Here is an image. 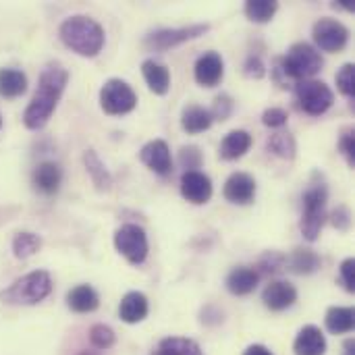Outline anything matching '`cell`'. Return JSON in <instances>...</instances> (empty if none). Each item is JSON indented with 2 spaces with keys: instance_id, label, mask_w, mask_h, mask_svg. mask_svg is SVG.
Here are the masks:
<instances>
[{
  "instance_id": "obj_1",
  "label": "cell",
  "mask_w": 355,
  "mask_h": 355,
  "mask_svg": "<svg viewBox=\"0 0 355 355\" xmlns=\"http://www.w3.org/2000/svg\"><path fill=\"white\" fill-rule=\"evenodd\" d=\"M67 83H69V71L60 62H50L42 69L33 98L23 112V125L27 129L40 131L48 125L64 94Z\"/></svg>"
},
{
  "instance_id": "obj_2",
  "label": "cell",
  "mask_w": 355,
  "mask_h": 355,
  "mask_svg": "<svg viewBox=\"0 0 355 355\" xmlns=\"http://www.w3.org/2000/svg\"><path fill=\"white\" fill-rule=\"evenodd\" d=\"M60 42L83 58H94L104 48V27L87 15H71L58 27Z\"/></svg>"
},
{
  "instance_id": "obj_3",
  "label": "cell",
  "mask_w": 355,
  "mask_h": 355,
  "mask_svg": "<svg viewBox=\"0 0 355 355\" xmlns=\"http://www.w3.org/2000/svg\"><path fill=\"white\" fill-rule=\"evenodd\" d=\"M322 64H324V60L312 44L295 42L285 52V56L275 60L272 75L281 87H287V81L297 83L304 79H314V75L322 71Z\"/></svg>"
},
{
  "instance_id": "obj_4",
  "label": "cell",
  "mask_w": 355,
  "mask_h": 355,
  "mask_svg": "<svg viewBox=\"0 0 355 355\" xmlns=\"http://www.w3.org/2000/svg\"><path fill=\"white\" fill-rule=\"evenodd\" d=\"M327 202H329V187L322 175L316 171L302 196V235L306 241L314 243L320 237V231L327 223Z\"/></svg>"
},
{
  "instance_id": "obj_5",
  "label": "cell",
  "mask_w": 355,
  "mask_h": 355,
  "mask_svg": "<svg viewBox=\"0 0 355 355\" xmlns=\"http://www.w3.org/2000/svg\"><path fill=\"white\" fill-rule=\"evenodd\" d=\"M52 293V277L48 270H33L12 281L0 291V304L6 306H35Z\"/></svg>"
},
{
  "instance_id": "obj_6",
  "label": "cell",
  "mask_w": 355,
  "mask_h": 355,
  "mask_svg": "<svg viewBox=\"0 0 355 355\" xmlns=\"http://www.w3.org/2000/svg\"><path fill=\"white\" fill-rule=\"evenodd\" d=\"M295 102L302 112L310 116H320L335 104V92L318 79H304L293 85Z\"/></svg>"
},
{
  "instance_id": "obj_7",
  "label": "cell",
  "mask_w": 355,
  "mask_h": 355,
  "mask_svg": "<svg viewBox=\"0 0 355 355\" xmlns=\"http://www.w3.org/2000/svg\"><path fill=\"white\" fill-rule=\"evenodd\" d=\"M98 98H100V108L110 116L129 114L137 106V94L133 92V87L127 81H123L119 77L104 81Z\"/></svg>"
},
{
  "instance_id": "obj_8",
  "label": "cell",
  "mask_w": 355,
  "mask_h": 355,
  "mask_svg": "<svg viewBox=\"0 0 355 355\" xmlns=\"http://www.w3.org/2000/svg\"><path fill=\"white\" fill-rule=\"evenodd\" d=\"M114 250L133 266H139L148 260L150 243L148 235L139 225H123L114 231Z\"/></svg>"
},
{
  "instance_id": "obj_9",
  "label": "cell",
  "mask_w": 355,
  "mask_h": 355,
  "mask_svg": "<svg viewBox=\"0 0 355 355\" xmlns=\"http://www.w3.org/2000/svg\"><path fill=\"white\" fill-rule=\"evenodd\" d=\"M208 29H210V23H193L187 27H162V29L150 31L146 35L144 44L154 52H166L185 42L202 37Z\"/></svg>"
},
{
  "instance_id": "obj_10",
  "label": "cell",
  "mask_w": 355,
  "mask_h": 355,
  "mask_svg": "<svg viewBox=\"0 0 355 355\" xmlns=\"http://www.w3.org/2000/svg\"><path fill=\"white\" fill-rule=\"evenodd\" d=\"M312 37H314V44H316V50H322V52H341L347 42H349V29L333 19V17H322L314 23L312 27Z\"/></svg>"
},
{
  "instance_id": "obj_11",
  "label": "cell",
  "mask_w": 355,
  "mask_h": 355,
  "mask_svg": "<svg viewBox=\"0 0 355 355\" xmlns=\"http://www.w3.org/2000/svg\"><path fill=\"white\" fill-rule=\"evenodd\" d=\"M181 196L183 200H187L193 206H202L208 204L212 198V181L206 173L202 171H185L181 175V183H179Z\"/></svg>"
},
{
  "instance_id": "obj_12",
  "label": "cell",
  "mask_w": 355,
  "mask_h": 355,
  "mask_svg": "<svg viewBox=\"0 0 355 355\" xmlns=\"http://www.w3.org/2000/svg\"><path fill=\"white\" fill-rule=\"evenodd\" d=\"M256 191H258L256 179L250 173H241V171L229 175V179L225 181V187H223L225 200L229 204H235V206L252 204L254 198H256Z\"/></svg>"
},
{
  "instance_id": "obj_13",
  "label": "cell",
  "mask_w": 355,
  "mask_h": 355,
  "mask_svg": "<svg viewBox=\"0 0 355 355\" xmlns=\"http://www.w3.org/2000/svg\"><path fill=\"white\" fill-rule=\"evenodd\" d=\"M139 160L141 164H146L152 173L166 177L173 171V156H171V148L164 139H152L148 141L141 150H139Z\"/></svg>"
},
{
  "instance_id": "obj_14",
  "label": "cell",
  "mask_w": 355,
  "mask_h": 355,
  "mask_svg": "<svg viewBox=\"0 0 355 355\" xmlns=\"http://www.w3.org/2000/svg\"><path fill=\"white\" fill-rule=\"evenodd\" d=\"M193 77L202 87H216L225 77V60L218 52H204L193 64Z\"/></svg>"
},
{
  "instance_id": "obj_15",
  "label": "cell",
  "mask_w": 355,
  "mask_h": 355,
  "mask_svg": "<svg viewBox=\"0 0 355 355\" xmlns=\"http://www.w3.org/2000/svg\"><path fill=\"white\" fill-rule=\"evenodd\" d=\"M297 302V289L289 281H270L262 291V304L270 312H285Z\"/></svg>"
},
{
  "instance_id": "obj_16",
  "label": "cell",
  "mask_w": 355,
  "mask_h": 355,
  "mask_svg": "<svg viewBox=\"0 0 355 355\" xmlns=\"http://www.w3.org/2000/svg\"><path fill=\"white\" fill-rule=\"evenodd\" d=\"M150 314V302L141 291H129L119 304V318L125 324H139Z\"/></svg>"
},
{
  "instance_id": "obj_17",
  "label": "cell",
  "mask_w": 355,
  "mask_h": 355,
  "mask_svg": "<svg viewBox=\"0 0 355 355\" xmlns=\"http://www.w3.org/2000/svg\"><path fill=\"white\" fill-rule=\"evenodd\" d=\"M31 183L42 196H54L62 185V171L56 162H42L33 168Z\"/></svg>"
},
{
  "instance_id": "obj_18",
  "label": "cell",
  "mask_w": 355,
  "mask_h": 355,
  "mask_svg": "<svg viewBox=\"0 0 355 355\" xmlns=\"http://www.w3.org/2000/svg\"><path fill=\"white\" fill-rule=\"evenodd\" d=\"M293 354L295 355H324L327 354V337L324 333L314 327V324H308L304 327L295 341H293Z\"/></svg>"
},
{
  "instance_id": "obj_19",
  "label": "cell",
  "mask_w": 355,
  "mask_h": 355,
  "mask_svg": "<svg viewBox=\"0 0 355 355\" xmlns=\"http://www.w3.org/2000/svg\"><path fill=\"white\" fill-rule=\"evenodd\" d=\"M252 148V135L250 131L245 129H233L229 131L223 141H220V148H218V154L223 160L231 162V160H239L243 158Z\"/></svg>"
},
{
  "instance_id": "obj_20",
  "label": "cell",
  "mask_w": 355,
  "mask_h": 355,
  "mask_svg": "<svg viewBox=\"0 0 355 355\" xmlns=\"http://www.w3.org/2000/svg\"><path fill=\"white\" fill-rule=\"evenodd\" d=\"M258 283H260V275L252 266H237V268H233L227 275V281H225L227 291L231 295H237V297L254 293Z\"/></svg>"
},
{
  "instance_id": "obj_21",
  "label": "cell",
  "mask_w": 355,
  "mask_h": 355,
  "mask_svg": "<svg viewBox=\"0 0 355 355\" xmlns=\"http://www.w3.org/2000/svg\"><path fill=\"white\" fill-rule=\"evenodd\" d=\"M141 75L152 94L166 96L171 92V71L164 64L156 62L154 58H148L141 62Z\"/></svg>"
},
{
  "instance_id": "obj_22",
  "label": "cell",
  "mask_w": 355,
  "mask_h": 355,
  "mask_svg": "<svg viewBox=\"0 0 355 355\" xmlns=\"http://www.w3.org/2000/svg\"><path fill=\"white\" fill-rule=\"evenodd\" d=\"M67 306L75 314H92L100 308V295L92 285H77L67 293Z\"/></svg>"
},
{
  "instance_id": "obj_23",
  "label": "cell",
  "mask_w": 355,
  "mask_h": 355,
  "mask_svg": "<svg viewBox=\"0 0 355 355\" xmlns=\"http://www.w3.org/2000/svg\"><path fill=\"white\" fill-rule=\"evenodd\" d=\"M83 166L92 179V183L96 185L98 191H110L112 187V175L108 171V166L104 164V160L98 156V152L94 148L83 152Z\"/></svg>"
},
{
  "instance_id": "obj_24",
  "label": "cell",
  "mask_w": 355,
  "mask_h": 355,
  "mask_svg": "<svg viewBox=\"0 0 355 355\" xmlns=\"http://www.w3.org/2000/svg\"><path fill=\"white\" fill-rule=\"evenodd\" d=\"M212 116H210V110L200 106V104H187L183 110H181V127L185 133L189 135H198V133H204L212 127Z\"/></svg>"
},
{
  "instance_id": "obj_25",
  "label": "cell",
  "mask_w": 355,
  "mask_h": 355,
  "mask_svg": "<svg viewBox=\"0 0 355 355\" xmlns=\"http://www.w3.org/2000/svg\"><path fill=\"white\" fill-rule=\"evenodd\" d=\"M320 256L314 250H306V248H297L287 256V268L295 275H314L316 270H320Z\"/></svg>"
},
{
  "instance_id": "obj_26",
  "label": "cell",
  "mask_w": 355,
  "mask_h": 355,
  "mask_svg": "<svg viewBox=\"0 0 355 355\" xmlns=\"http://www.w3.org/2000/svg\"><path fill=\"white\" fill-rule=\"evenodd\" d=\"M27 92V75L21 69H0V98H19Z\"/></svg>"
},
{
  "instance_id": "obj_27",
  "label": "cell",
  "mask_w": 355,
  "mask_h": 355,
  "mask_svg": "<svg viewBox=\"0 0 355 355\" xmlns=\"http://www.w3.org/2000/svg\"><path fill=\"white\" fill-rule=\"evenodd\" d=\"M324 324H327L329 333H333V335H347V333H352L355 324L354 308H345V306L329 308L327 316H324Z\"/></svg>"
},
{
  "instance_id": "obj_28",
  "label": "cell",
  "mask_w": 355,
  "mask_h": 355,
  "mask_svg": "<svg viewBox=\"0 0 355 355\" xmlns=\"http://www.w3.org/2000/svg\"><path fill=\"white\" fill-rule=\"evenodd\" d=\"M266 150L283 160H295L297 156V141L289 131H277L266 139Z\"/></svg>"
},
{
  "instance_id": "obj_29",
  "label": "cell",
  "mask_w": 355,
  "mask_h": 355,
  "mask_svg": "<svg viewBox=\"0 0 355 355\" xmlns=\"http://www.w3.org/2000/svg\"><path fill=\"white\" fill-rule=\"evenodd\" d=\"M152 355H204L202 347L187 337H166L158 343Z\"/></svg>"
},
{
  "instance_id": "obj_30",
  "label": "cell",
  "mask_w": 355,
  "mask_h": 355,
  "mask_svg": "<svg viewBox=\"0 0 355 355\" xmlns=\"http://www.w3.org/2000/svg\"><path fill=\"white\" fill-rule=\"evenodd\" d=\"M277 10H279V2L277 0H248L243 4L245 17L252 23H258V25L270 23L272 17L277 15Z\"/></svg>"
},
{
  "instance_id": "obj_31",
  "label": "cell",
  "mask_w": 355,
  "mask_h": 355,
  "mask_svg": "<svg viewBox=\"0 0 355 355\" xmlns=\"http://www.w3.org/2000/svg\"><path fill=\"white\" fill-rule=\"evenodd\" d=\"M42 248V237L31 231H21L12 237V256L17 260H27L35 256Z\"/></svg>"
},
{
  "instance_id": "obj_32",
  "label": "cell",
  "mask_w": 355,
  "mask_h": 355,
  "mask_svg": "<svg viewBox=\"0 0 355 355\" xmlns=\"http://www.w3.org/2000/svg\"><path fill=\"white\" fill-rule=\"evenodd\" d=\"M283 268H287V256L272 250V252H264L260 258H258V264L254 266V270L262 277V275H279Z\"/></svg>"
},
{
  "instance_id": "obj_33",
  "label": "cell",
  "mask_w": 355,
  "mask_h": 355,
  "mask_svg": "<svg viewBox=\"0 0 355 355\" xmlns=\"http://www.w3.org/2000/svg\"><path fill=\"white\" fill-rule=\"evenodd\" d=\"M89 343L96 349L106 352V349H110L116 343V335H114V331L108 324H94L89 329Z\"/></svg>"
},
{
  "instance_id": "obj_34",
  "label": "cell",
  "mask_w": 355,
  "mask_h": 355,
  "mask_svg": "<svg viewBox=\"0 0 355 355\" xmlns=\"http://www.w3.org/2000/svg\"><path fill=\"white\" fill-rule=\"evenodd\" d=\"M335 81H337V89H339L347 100H354L355 98V64L354 62H345V64L337 71Z\"/></svg>"
},
{
  "instance_id": "obj_35",
  "label": "cell",
  "mask_w": 355,
  "mask_h": 355,
  "mask_svg": "<svg viewBox=\"0 0 355 355\" xmlns=\"http://www.w3.org/2000/svg\"><path fill=\"white\" fill-rule=\"evenodd\" d=\"M233 110H235V100L229 94H220V96L214 98L210 116H212V121H220L223 123V121H229Z\"/></svg>"
},
{
  "instance_id": "obj_36",
  "label": "cell",
  "mask_w": 355,
  "mask_h": 355,
  "mask_svg": "<svg viewBox=\"0 0 355 355\" xmlns=\"http://www.w3.org/2000/svg\"><path fill=\"white\" fill-rule=\"evenodd\" d=\"M339 152L347 160V164L355 166V131L354 127H345L339 135Z\"/></svg>"
},
{
  "instance_id": "obj_37",
  "label": "cell",
  "mask_w": 355,
  "mask_h": 355,
  "mask_svg": "<svg viewBox=\"0 0 355 355\" xmlns=\"http://www.w3.org/2000/svg\"><path fill=\"white\" fill-rule=\"evenodd\" d=\"M202 152L198 146H183L179 152V162L185 171H198L202 166Z\"/></svg>"
},
{
  "instance_id": "obj_38",
  "label": "cell",
  "mask_w": 355,
  "mask_h": 355,
  "mask_svg": "<svg viewBox=\"0 0 355 355\" xmlns=\"http://www.w3.org/2000/svg\"><path fill=\"white\" fill-rule=\"evenodd\" d=\"M287 121H289V114L283 108H277L275 106V108H266L262 112V125H266L270 129H281V127L287 125Z\"/></svg>"
},
{
  "instance_id": "obj_39",
  "label": "cell",
  "mask_w": 355,
  "mask_h": 355,
  "mask_svg": "<svg viewBox=\"0 0 355 355\" xmlns=\"http://www.w3.org/2000/svg\"><path fill=\"white\" fill-rule=\"evenodd\" d=\"M339 281L343 285V289L347 293L355 291V260L354 258H345L339 266Z\"/></svg>"
},
{
  "instance_id": "obj_40",
  "label": "cell",
  "mask_w": 355,
  "mask_h": 355,
  "mask_svg": "<svg viewBox=\"0 0 355 355\" xmlns=\"http://www.w3.org/2000/svg\"><path fill=\"white\" fill-rule=\"evenodd\" d=\"M243 73H245L250 79H262V77L266 75V64H264L262 56L252 52V54L245 58V62H243Z\"/></svg>"
},
{
  "instance_id": "obj_41",
  "label": "cell",
  "mask_w": 355,
  "mask_h": 355,
  "mask_svg": "<svg viewBox=\"0 0 355 355\" xmlns=\"http://www.w3.org/2000/svg\"><path fill=\"white\" fill-rule=\"evenodd\" d=\"M331 225L337 231H349L352 227V212L347 206H337V210L331 214Z\"/></svg>"
},
{
  "instance_id": "obj_42",
  "label": "cell",
  "mask_w": 355,
  "mask_h": 355,
  "mask_svg": "<svg viewBox=\"0 0 355 355\" xmlns=\"http://www.w3.org/2000/svg\"><path fill=\"white\" fill-rule=\"evenodd\" d=\"M243 355H275L268 347H264V345H260V343H256V345H250Z\"/></svg>"
},
{
  "instance_id": "obj_43",
  "label": "cell",
  "mask_w": 355,
  "mask_h": 355,
  "mask_svg": "<svg viewBox=\"0 0 355 355\" xmlns=\"http://www.w3.org/2000/svg\"><path fill=\"white\" fill-rule=\"evenodd\" d=\"M343 355H355V341L354 339H347L343 343Z\"/></svg>"
},
{
  "instance_id": "obj_44",
  "label": "cell",
  "mask_w": 355,
  "mask_h": 355,
  "mask_svg": "<svg viewBox=\"0 0 355 355\" xmlns=\"http://www.w3.org/2000/svg\"><path fill=\"white\" fill-rule=\"evenodd\" d=\"M77 355H100V352H87V349H83V352H79Z\"/></svg>"
},
{
  "instance_id": "obj_45",
  "label": "cell",
  "mask_w": 355,
  "mask_h": 355,
  "mask_svg": "<svg viewBox=\"0 0 355 355\" xmlns=\"http://www.w3.org/2000/svg\"><path fill=\"white\" fill-rule=\"evenodd\" d=\"M0 129H2V116H0Z\"/></svg>"
}]
</instances>
